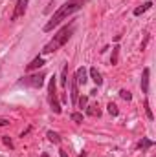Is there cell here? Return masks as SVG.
<instances>
[{
	"mask_svg": "<svg viewBox=\"0 0 156 157\" xmlns=\"http://www.w3.org/2000/svg\"><path fill=\"white\" fill-rule=\"evenodd\" d=\"M107 110H109V113H110V115H114V117H116L117 113H119V110H117V106L114 104V102H109V106H107Z\"/></svg>",
	"mask_w": 156,
	"mask_h": 157,
	"instance_id": "cell-16",
	"label": "cell"
},
{
	"mask_svg": "<svg viewBox=\"0 0 156 157\" xmlns=\"http://www.w3.org/2000/svg\"><path fill=\"white\" fill-rule=\"evenodd\" d=\"M44 78H46V73H35V75H26L18 80V84H26V86H31V88H40L44 84Z\"/></svg>",
	"mask_w": 156,
	"mask_h": 157,
	"instance_id": "cell-4",
	"label": "cell"
},
{
	"mask_svg": "<svg viewBox=\"0 0 156 157\" xmlns=\"http://www.w3.org/2000/svg\"><path fill=\"white\" fill-rule=\"evenodd\" d=\"M119 97H121L123 101H130V99H132V95H130L129 90H121V91H119Z\"/></svg>",
	"mask_w": 156,
	"mask_h": 157,
	"instance_id": "cell-18",
	"label": "cell"
},
{
	"mask_svg": "<svg viewBox=\"0 0 156 157\" xmlns=\"http://www.w3.org/2000/svg\"><path fill=\"white\" fill-rule=\"evenodd\" d=\"M70 119H72V121H74V122H83V113H77V112H76V113H72V115H70Z\"/></svg>",
	"mask_w": 156,
	"mask_h": 157,
	"instance_id": "cell-21",
	"label": "cell"
},
{
	"mask_svg": "<svg viewBox=\"0 0 156 157\" xmlns=\"http://www.w3.org/2000/svg\"><path fill=\"white\" fill-rule=\"evenodd\" d=\"M59 155L61 157H68V154H66V150H59Z\"/></svg>",
	"mask_w": 156,
	"mask_h": 157,
	"instance_id": "cell-24",
	"label": "cell"
},
{
	"mask_svg": "<svg viewBox=\"0 0 156 157\" xmlns=\"http://www.w3.org/2000/svg\"><path fill=\"white\" fill-rule=\"evenodd\" d=\"M55 77L50 78L48 82V102H50V108L53 113H61V104H59V99H57V91H55Z\"/></svg>",
	"mask_w": 156,
	"mask_h": 157,
	"instance_id": "cell-3",
	"label": "cell"
},
{
	"mask_svg": "<svg viewBox=\"0 0 156 157\" xmlns=\"http://www.w3.org/2000/svg\"><path fill=\"white\" fill-rule=\"evenodd\" d=\"M42 66H44V59H42V57H35V59L26 66V70H28V71H35V70H39Z\"/></svg>",
	"mask_w": 156,
	"mask_h": 157,
	"instance_id": "cell-7",
	"label": "cell"
},
{
	"mask_svg": "<svg viewBox=\"0 0 156 157\" xmlns=\"http://www.w3.org/2000/svg\"><path fill=\"white\" fill-rule=\"evenodd\" d=\"M86 113H88V115H92V117H96V115L99 117V115H101V112H99V108H97V106H88Z\"/></svg>",
	"mask_w": 156,
	"mask_h": 157,
	"instance_id": "cell-14",
	"label": "cell"
},
{
	"mask_svg": "<svg viewBox=\"0 0 156 157\" xmlns=\"http://www.w3.org/2000/svg\"><path fill=\"white\" fill-rule=\"evenodd\" d=\"M117 55H119V46H114L112 59H110V64H112V66H114V64H117Z\"/></svg>",
	"mask_w": 156,
	"mask_h": 157,
	"instance_id": "cell-17",
	"label": "cell"
},
{
	"mask_svg": "<svg viewBox=\"0 0 156 157\" xmlns=\"http://www.w3.org/2000/svg\"><path fill=\"white\" fill-rule=\"evenodd\" d=\"M74 78H76V82H77V84H84V82L88 80V78H86V70H84V68H77Z\"/></svg>",
	"mask_w": 156,
	"mask_h": 157,
	"instance_id": "cell-9",
	"label": "cell"
},
{
	"mask_svg": "<svg viewBox=\"0 0 156 157\" xmlns=\"http://www.w3.org/2000/svg\"><path fill=\"white\" fill-rule=\"evenodd\" d=\"M40 157H50L48 154H40Z\"/></svg>",
	"mask_w": 156,
	"mask_h": 157,
	"instance_id": "cell-26",
	"label": "cell"
},
{
	"mask_svg": "<svg viewBox=\"0 0 156 157\" xmlns=\"http://www.w3.org/2000/svg\"><path fill=\"white\" fill-rule=\"evenodd\" d=\"M0 126H9V119H0Z\"/></svg>",
	"mask_w": 156,
	"mask_h": 157,
	"instance_id": "cell-23",
	"label": "cell"
},
{
	"mask_svg": "<svg viewBox=\"0 0 156 157\" xmlns=\"http://www.w3.org/2000/svg\"><path fill=\"white\" fill-rule=\"evenodd\" d=\"M46 135H48V139H50L53 144H59V143H61V137H59V133H57V132H51V130H50Z\"/></svg>",
	"mask_w": 156,
	"mask_h": 157,
	"instance_id": "cell-13",
	"label": "cell"
},
{
	"mask_svg": "<svg viewBox=\"0 0 156 157\" xmlns=\"http://www.w3.org/2000/svg\"><path fill=\"white\" fill-rule=\"evenodd\" d=\"M86 2H90V0H68L66 4H63V6L51 15V18L44 24V31H51L53 28H57L63 20H66L70 15H74L76 11H79Z\"/></svg>",
	"mask_w": 156,
	"mask_h": 157,
	"instance_id": "cell-1",
	"label": "cell"
},
{
	"mask_svg": "<svg viewBox=\"0 0 156 157\" xmlns=\"http://www.w3.org/2000/svg\"><path fill=\"white\" fill-rule=\"evenodd\" d=\"M79 157H86V152H83V154H79Z\"/></svg>",
	"mask_w": 156,
	"mask_h": 157,
	"instance_id": "cell-25",
	"label": "cell"
},
{
	"mask_svg": "<svg viewBox=\"0 0 156 157\" xmlns=\"http://www.w3.org/2000/svg\"><path fill=\"white\" fill-rule=\"evenodd\" d=\"M153 144H154V143H153L151 139H145V137H143V139H142V141L138 143V148H140L142 152H145V150H147V148H151Z\"/></svg>",
	"mask_w": 156,
	"mask_h": 157,
	"instance_id": "cell-11",
	"label": "cell"
},
{
	"mask_svg": "<svg viewBox=\"0 0 156 157\" xmlns=\"http://www.w3.org/2000/svg\"><path fill=\"white\" fill-rule=\"evenodd\" d=\"M70 97H72V104H77V99H79V84L76 82V78H72L70 82Z\"/></svg>",
	"mask_w": 156,
	"mask_h": 157,
	"instance_id": "cell-6",
	"label": "cell"
},
{
	"mask_svg": "<svg viewBox=\"0 0 156 157\" xmlns=\"http://www.w3.org/2000/svg\"><path fill=\"white\" fill-rule=\"evenodd\" d=\"M90 77H92V80L96 82V86H101L103 84V77H101V73L97 71V68H90Z\"/></svg>",
	"mask_w": 156,
	"mask_h": 157,
	"instance_id": "cell-10",
	"label": "cell"
},
{
	"mask_svg": "<svg viewBox=\"0 0 156 157\" xmlns=\"http://www.w3.org/2000/svg\"><path fill=\"white\" fill-rule=\"evenodd\" d=\"M66 82H68V66H64L63 68V73H61V84L66 86Z\"/></svg>",
	"mask_w": 156,
	"mask_h": 157,
	"instance_id": "cell-15",
	"label": "cell"
},
{
	"mask_svg": "<svg viewBox=\"0 0 156 157\" xmlns=\"http://www.w3.org/2000/svg\"><path fill=\"white\" fill-rule=\"evenodd\" d=\"M2 143H4V144H6L7 148H13V141H11V139H9L7 135H4V137H2Z\"/></svg>",
	"mask_w": 156,
	"mask_h": 157,
	"instance_id": "cell-22",
	"label": "cell"
},
{
	"mask_svg": "<svg viewBox=\"0 0 156 157\" xmlns=\"http://www.w3.org/2000/svg\"><path fill=\"white\" fill-rule=\"evenodd\" d=\"M145 113H147V117H149V121H153L154 119V115H153V110H151V106H149V101H145Z\"/></svg>",
	"mask_w": 156,
	"mask_h": 157,
	"instance_id": "cell-19",
	"label": "cell"
},
{
	"mask_svg": "<svg viewBox=\"0 0 156 157\" xmlns=\"http://www.w3.org/2000/svg\"><path fill=\"white\" fill-rule=\"evenodd\" d=\"M151 6H153V2H145L143 6H140V7H136V9H134V15H136V17H140L142 13H145L147 9H151Z\"/></svg>",
	"mask_w": 156,
	"mask_h": 157,
	"instance_id": "cell-12",
	"label": "cell"
},
{
	"mask_svg": "<svg viewBox=\"0 0 156 157\" xmlns=\"http://www.w3.org/2000/svg\"><path fill=\"white\" fill-rule=\"evenodd\" d=\"M149 75H151V70L145 68L143 70V75H142V91L143 93H149Z\"/></svg>",
	"mask_w": 156,
	"mask_h": 157,
	"instance_id": "cell-8",
	"label": "cell"
},
{
	"mask_svg": "<svg viewBox=\"0 0 156 157\" xmlns=\"http://www.w3.org/2000/svg\"><path fill=\"white\" fill-rule=\"evenodd\" d=\"M26 7H28V0H17V4H15V11H13V15H11V20L15 22V20H18L20 17H24Z\"/></svg>",
	"mask_w": 156,
	"mask_h": 157,
	"instance_id": "cell-5",
	"label": "cell"
},
{
	"mask_svg": "<svg viewBox=\"0 0 156 157\" xmlns=\"http://www.w3.org/2000/svg\"><path fill=\"white\" fill-rule=\"evenodd\" d=\"M77 104H79V108H81V110H83V108H86V104H88V97H79Z\"/></svg>",
	"mask_w": 156,
	"mask_h": 157,
	"instance_id": "cell-20",
	"label": "cell"
},
{
	"mask_svg": "<svg viewBox=\"0 0 156 157\" xmlns=\"http://www.w3.org/2000/svg\"><path fill=\"white\" fill-rule=\"evenodd\" d=\"M74 31H76V22L74 20H70L64 28H61L59 31H57V35H53V39L50 40L44 48H42V55H48V53H53V51H57L61 46H64L70 37L74 35Z\"/></svg>",
	"mask_w": 156,
	"mask_h": 157,
	"instance_id": "cell-2",
	"label": "cell"
}]
</instances>
